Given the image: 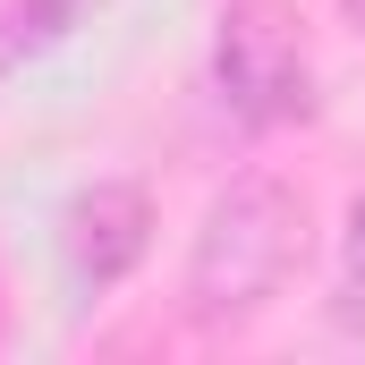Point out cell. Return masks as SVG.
Here are the masks:
<instances>
[{
  "instance_id": "3957f363",
  "label": "cell",
  "mask_w": 365,
  "mask_h": 365,
  "mask_svg": "<svg viewBox=\"0 0 365 365\" xmlns=\"http://www.w3.org/2000/svg\"><path fill=\"white\" fill-rule=\"evenodd\" d=\"M145 247H153V204H145V187H128V179L86 187L60 212V264H68L77 289H119L145 264Z\"/></svg>"
},
{
  "instance_id": "7a4b0ae2",
  "label": "cell",
  "mask_w": 365,
  "mask_h": 365,
  "mask_svg": "<svg viewBox=\"0 0 365 365\" xmlns=\"http://www.w3.org/2000/svg\"><path fill=\"white\" fill-rule=\"evenodd\" d=\"M212 86L247 128H280L306 110V43L272 0H238L212 43Z\"/></svg>"
},
{
  "instance_id": "5b68a950",
  "label": "cell",
  "mask_w": 365,
  "mask_h": 365,
  "mask_svg": "<svg viewBox=\"0 0 365 365\" xmlns=\"http://www.w3.org/2000/svg\"><path fill=\"white\" fill-rule=\"evenodd\" d=\"M349 297H365V195L349 204Z\"/></svg>"
},
{
  "instance_id": "8992f818",
  "label": "cell",
  "mask_w": 365,
  "mask_h": 365,
  "mask_svg": "<svg viewBox=\"0 0 365 365\" xmlns=\"http://www.w3.org/2000/svg\"><path fill=\"white\" fill-rule=\"evenodd\" d=\"M349 17H365V0H349Z\"/></svg>"
},
{
  "instance_id": "6da1fadb",
  "label": "cell",
  "mask_w": 365,
  "mask_h": 365,
  "mask_svg": "<svg viewBox=\"0 0 365 365\" xmlns=\"http://www.w3.org/2000/svg\"><path fill=\"white\" fill-rule=\"evenodd\" d=\"M297 255H306V204H297V187L280 179H230L212 204H204V230H195V247H187V314L204 323V331H230V323H247V314H264L280 297V280L297 272Z\"/></svg>"
},
{
  "instance_id": "277c9868",
  "label": "cell",
  "mask_w": 365,
  "mask_h": 365,
  "mask_svg": "<svg viewBox=\"0 0 365 365\" xmlns=\"http://www.w3.org/2000/svg\"><path fill=\"white\" fill-rule=\"evenodd\" d=\"M60 34H68V0H9V9H0V77H9L17 60L51 51Z\"/></svg>"
}]
</instances>
